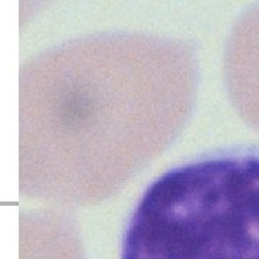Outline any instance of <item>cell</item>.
Returning a JSON list of instances; mask_svg holds the SVG:
<instances>
[{"label": "cell", "mask_w": 259, "mask_h": 259, "mask_svg": "<svg viewBox=\"0 0 259 259\" xmlns=\"http://www.w3.org/2000/svg\"><path fill=\"white\" fill-rule=\"evenodd\" d=\"M121 259H259V153L177 166L146 189Z\"/></svg>", "instance_id": "6da1fadb"}]
</instances>
